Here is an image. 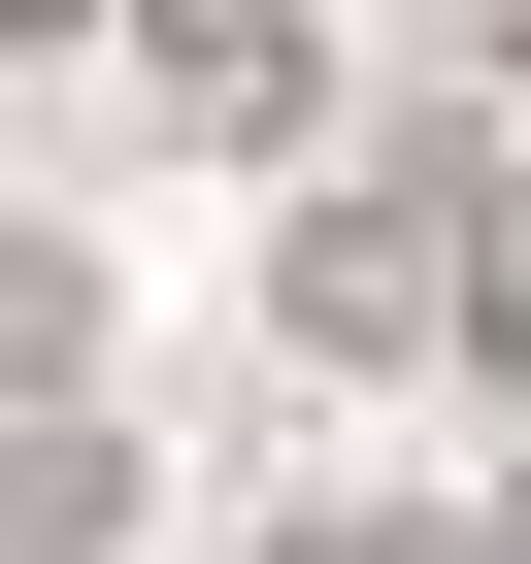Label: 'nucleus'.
<instances>
[{
  "mask_svg": "<svg viewBox=\"0 0 531 564\" xmlns=\"http://www.w3.org/2000/svg\"><path fill=\"white\" fill-rule=\"evenodd\" d=\"M133 100L232 133V166H300V133H333V0H133Z\"/></svg>",
  "mask_w": 531,
  "mask_h": 564,
  "instance_id": "obj_2",
  "label": "nucleus"
},
{
  "mask_svg": "<svg viewBox=\"0 0 531 564\" xmlns=\"http://www.w3.org/2000/svg\"><path fill=\"white\" fill-rule=\"evenodd\" d=\"M498 67H531V0H498Z\"/></svg>",
  "mask_w": 531,
  "mask_h": 564,
  "instance_id": "obj_7",
  "label": "nucleus"
},
{
  "mask_svg": "<svg viewBox=\"0 0 531 564\" xmlns=\"http://www.w3.org/2000/svg\"><path fill=\"white\" fill-rule=\"evenodd\" d=\"M432 265H465V366L531 399V133H465V166H432Z\"/></svg>",
  "mask_w": 531,
  "mask_h": 564,
  "instance_id": "obj_3",
  "label": "nucleus"
},
{
  "mask_svg": "<svg viewBox=\"0 0 531 564\" xmlns=\"http://www.w3.org/2000/svg\"><path fill=\"white\" fill-rule=\"evenodd\" d=\"M300 564H498V531H432V498H333V531H300Z\"/></svg>",
  "mask_w": 531,
  "mask_h": 564,
  "instance_id": "obj_5",
  "label": "nucleus"
},
{
  "mask_svg": "<svg viewBox=\"0 0 531 564\" xmlns=\"http://www.w3.org/2000/svg\"><path fill=\"white\" fill-rule=\"evenodd\" d=\"M266 333H300V366H465V265H432V166L300 199V265H266Z\"/></svg>",
  "mask_w": 531,
  "mask_h": 564,
  "instance_id": "obj_1",
  "label": "nucleus"
},
{
  "mask_svg": "<svg viewBox=\"0 0 531 564\" xmlns=\"http://www.w3.org/2000/svg\"><path fill=\"white\" fill-rule=\"evenodd\" d=\"M498 564H531V531H498Z\"/></svg>",
  "mask_w": 531,
  "mask_h": 564,
  "instance_id": "obj_8",
  "label": "nucleus"
},
{
  "mask_svg": "<svg viewBox=\"0 0 531 564\" xmlns=\"http://www.w3.org/2000/svg\"><path fill=\"white\" fill-rule=\"evenodd\" d=\"M67 333H100V300H67V232H0V366H67Z\"/></svg>",
  "mask_w": 531,
  "mask_h": 564,
  "instance_id": "obj_4",
  "label": "nucleus"
},
{
  "mask_svg": "<svg viewBox=\"0 0 531 564\" xmlns=\"http://www.w3.org/2000/svg\"><path fill=\"white\" fill-rule=\"evenodd\" d=\"M100 34H133V0H0V67H100Z\"/></svg>",
  "mask_w": 531,
  "mask_h": 564,
  "instance_id": "obj_6",
  "label": "nucleus"
}]
</instances>
